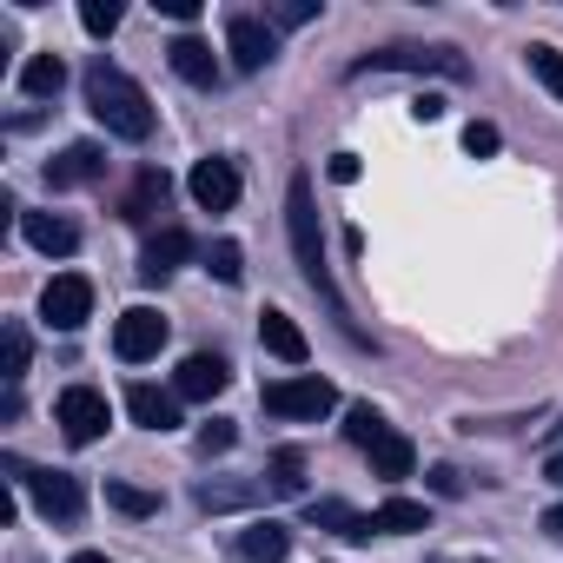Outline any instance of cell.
Listing matches in <instances>:
<instances>
[{
	"label": "cell",
	"mask_w": 563,
	"mask_h": 563,
	"mask_svg": "<svg viewBox=\"0 0 563 563\" xmlns=\"http://www.w3.org/2000/svg\"><path fill=\"white\" fill-rule=\"evenodd\" d=\"M74 563H107V556H100V550H80V556H74Z\"/></svg>",
	"instance_id": "60d3db41"
},
{
	"label": "cell",
	"mask_w": 563,
	"mask_h": 563,
	"mask_svg": "<svg viewBox=\"0 0 563 563\" xmlns=\"http://www.w3.org/2000/svg\"><path fill=\"white\" fill-rule=\"evenodd\" d=\"M286 232H292V258H299V272H306V286L325 292L332 312L345 319L339 286H332V265H325V232H319V206H312V173H292V186H286ZM345 332H352V319H345ZM352 339H358V332H352Z\"/></svg>",
	"instance_id": "7a4b0ae2"
},
{
	"label": "cell",
	"mask_w": 563,
	"mask_h": 563,
	"mask_svg": "<svg viewBox=\"0 0 563 563\" xmlns=\"http://www.w3.org/2000/svg\"><path fill=\"white\" fill-rule=\"evenodd\" d=\"M225 385H232V365H225L219 352H192V358L173 372V391H179L186 405H212Z\"/></svg>",
	"instance_id": "30bf717a"
},
{
	"label": "cell",
	"mask_w": 563,
	"mask_h": 563,
	"mask_svg": "<svg viewBox=\"0 0 563 563\" xmlns=\"http://www.w3.org/2000/svg\"><path fill=\"white\" fill-rule=\"evenodd\" d=\"M278 497H299L306 490V451L299 444H286V451H272V477H265Z\"/></svg>",
	"instance_id": "cb8c5ba5"
},
{
	"label": "cell",
	"mask_w": 563,
	"mask_h": 563,
	"mask_svg": "<svg viewBox=\"0 0 563 563\" xmlns=\"http://www.w3.org/2000/svg\"><path fill=\"white\" fill-rule=\"evenodd\" d=\"M385 431H391V424H385V418H378L372 405H352V411H345V438H352L358 451H372V444H378Z\"/></svg>",
	"instance_id": "4316f807"
},
{
	"label": "cell",
	"mask_w": 563,
	"mask_h": 563,
	"mask_svg": "<svg viewBox=\"0 0 563 563\" xmlns=\"http://www.w3.org/2000/svg\"><path fill=\"white\" fill-rule=\"evenodd\" d=\"M543 477H550V484H563V451H556V457L543 464Z\"/></svg>",
	"instance_id": "ab89813d"
},
{
	"label": "cell",
	"mask_w": 563,
	"mask_h": 563,
	"mask_svg": "<svg viewBox=\"0 0 563 563\" xmlns=\"http://www.w3.org/2000/svg\"><path fill=\"white\" fill-rule=\"evenodd\" d=\"M411 120H424V126L444 120V100H438V93H418V100H411Z\"/></svg>",
	"instance_id": "d590c367"
},
{
	"label": "cell",
	"mask_w": 563,
	"mask_h": 563,
	"mask_svg": "<svg viewBox=\"0 0 563 563\" xmlns=\"http://www.w3.org/2000/svg\"><path fill=\"white\" fill-rule=\"evenodd\" d=\"M497 146H504V133H497L490 120H471V126H464V153H477V159H490Z\"/></svg>",
	"instance_id": "1f68e13d"
},
{
	"label": "cell",
	"mask_w": 563,
	"mask_h": 563,
	"mask_svg": "<svg viewBox=\"0 0 563 563\" xmlns=\"http://www.w3.org/2000/svg\"><path fill=\"white\" fill-rule=\"evenodd\" d=\"M21 232H27V245L47 252V258H67V252L80 245V225L60 219V212H21Z\"/></svg>",
	"instance_id": "9a60e30c"
},
{
	"label": "cell",
	"mask_w": 563,
	"mask_h": 563,
	"mask_svg": "<svg viewBox=\"0 0 563 563\" xmlns=\"http://www.w3.org/2000/svg\"><path fill=\"white\" fill-rule=\"evenodd\" d=\"M372 67H398V74H444V80H471V60L457 47H385V54H365L358 74Z\"/></svg>",
	"instance_id": "52a82bcc"
},
{
	"label": "cell",
	"mask_w": 563,
	"mask_h": 563,
	"mask_svg": "<svg viewBox=\"0 0 563 563\" xmlns=\"http://www.w3.org/2000/svg\"><path fill=\"white\" fill-rule=\"evenodd\" d=\"M166 60H173V74H179L186 87H219V54H212L199 34H179V41L166 47Z\"/></svg>",
	"instance_id": "5bb4252c"
},
{
	"label": "cell",
	"mask_w": 563,
	"mask_h": 563,
	"mask_svg": "<svg viewBox=\"0 0 563 563\" xmlns=\"http://www.w3.org/2000/svg\"><path fill=\"white\" fill-rule=\"evenodd\" d=\"M206 272L219 278V286H239V278H245V252L232 239H219V245H206Z\"/></svg>",
	"instance_id": "484cf974"
},
{
	"label": "cell",
	"mask_w": 563,
	"mask_h": 563,
	"mask_svg": "<svg viewBox=\"0 0 563 563\" xmlns=\"http://www.w3.org/2000/svg\"><path fill=\"white\" fill-rule=\"evenodd\" d=\"M27 358H34V345H27V325H8V332H0V365H8L0 378H8V391L27 378Z\"/></svg>",
	"instance_id": "d4e9b609"
},
{
	"label": "cell",
	"mask_w": 563,
	"mask_h": 563,
	"mask_svg": "<svg viewBox=\"0 0 563 563\" xmlns=\"http://www.w3.org/2000/svg\"><path fill=\"white\" fill-rule=\"evenodd\" d=\"M306 517L312 523H325V530H339V537H372V517H358L352 504H339V497H312L306 504Z\"/></svg>",
	"instance_id": "603a6c76"
},
{
	"label": "cell",
	"mask_w": 563,
	"mask_h": 563,
	"mask_svg": "<svg viewBox=\"0 0 563 563\" xmlns=\"http://www.w3.org/2000/svg\"><path fill=\"white\" fill-rule=\"evenodd\" d=\"M258 345H265L278 365H306V352H312V345H306V332H299L286 312H265V319H258Z\"/></svg>",
	"instance_id": "d6986e66"
},
{
	"label": "cell",
	"mask_w": 563,
	"mask_h": 563,
	"mask_svg": "<svg viewBox=\"0 0 563 563\" xmlns=\"http://www.w3.org/2000/svg\"><path fill=\"white\" fill-rule=\"evenodd\" d=\"M199 245H192V232H179V225H159L153 239H146V252H140V278H166L173 265H186Z\"/></svg>",
	"instance_id": "2e32d148"
},
{
	"label": "cell",
	"mask_w": 563,
	"mask_h": 563,
	"mask_svg": "<svg viewBox=\"0 0 563 563\" xmlns=\"http://www.w3.org/2000/svg\"><path fill=\"white\" fill-rule=\"evenodd\" d=\"M173 339V325L153 312V306H126L120 312V325H113V352L126 358V365H146V358H159V345Z\"/></svg>",
	"instance_id": "ba28073f"
},
{
	"label": "cell",
	"mask_w": 563,
	"mask_h": 563,
	"mask_svg": "<svg viewBox=\"0 0 563 563\" xmlns=\"http://www.w3.org/2000/svg\"><path fill=\"white\" fill-rule=\"evenodd\" d=\"M54 424L67 431V444H93V438L113 424V405H107V391H93V385H67L60 405H54Z\"/></svg>",
	"instance_id": "8992f818"
},
{
	"label": "cell",
	"mask_w": 563,
	"mask_h": 563,
	"mask_svg": "<svg viewBox=\"0 0 563 563\" xmlns=\"http://www.w3.org/2000/svg\"><path fill=\"white\" fill-rule=\"evenodd\" d=\"M225 54H232V67H239V74H258V67H272V54H278V34H272V21L232 14V21H225Z\"/></svg>",
	"instance_id": "9c48e42d"
},
{
	"label": "cell",
	"mask_w": 563,
	"mask_h": 563,
	"mask_svg": "<svg viewBox=\"0 0 563 563\" xmlns=\"http://www.w3.org/2000/svg\"><path fill=\"white\" fill-rule=\"evenodd\" d=\"M166 21H199V0H159Z\"/></svg>",
	"instance_id": "8d00e7d4"
},
{
	"label": "cell",
	"mask_w": 563,
	"mask_h": 563,
	"mask_svg": "<svg viewBox=\"0 0 563 563\" xmlns=\"http://www.w3.org/2000/svg\"><path fill=\"white\" fill-rule=\"evenodd\" d=\"M41 319L54 332H80L93 319V278L87 272H54L47 278V292H41Z\"/></svg>",
	"instance_id": "5b68a950"
},
{
	"label": "cell",
	"mask_w": 563,
	"mask_h": 563,
	"mask_svg": "<svg viewBox=\"0 0 563 563\" xmlns=\"http://www.w3.org/2000/svg\"><path fill=\"white\" fill-rule=\"evenodd\" d=\"M186 186H192L199 212H232V206H239V166H232V159H199Z\"/></svg>",
	"instance_id": "8fae6325"
},
{
	"label": "cell",
	"mask_w": 563,
	"mask_h": 563,
	"mask_svg": "<svg viewBox=\"0 0 563 563\" xmlns=\"http://www.w3.org/2000/svg\"><path fill=\"white\" fill-rule=\"evenodd\" d=\"M166 192H173V179H166L159 166H140V179H133V192L120 199V219H126V225H146V219H153V212L166 206Z\"/></svg>",
	"instance_id": "ac0fdd59"
},
{
	"label": "cell",
	"mask_w": 563,
	"mask_h": 563,
	"mask_svg": "<svg viewBox=\"0 0 563 563\" xmlns=\"http://www.w3.org/2000/svg\"><path fill=\"white\" fill-rule=\"evenodd\" d=\"M431 484H438V497H457V490H464V477H457V471H444V464L431 471Z\"/></svg>",
	"instance_id": "74e56055"
},
{
	"label": "cell",
	"mask_w": 563,
	"mask_h": 563,
	"mask_svg": "<svg viewBox=\"0 0 563 563\" xmlns=\"http://www.w3.org/2000/svg\"><path fill=\"white\" fill-rule=\"evenodd\" d=\"M232 438H239V431H232L225 418H212V424L199 431V451H206V457H219V451H232Z\"/></svg>",
	"instance_id": "836d02e7"
},
{
	"label": "cell",
	"mask_w": 563,
	"mask_h": 563,
	"mask_svg": "<svg viewBox=\"0 0 563 563\" xmlns=\"http://www.w3.org/2000/svg\"><path fill=\"white\" fill-rule=\"evenodd\" d=\"M543 530H550V537H563V504H550V510H543Z\"/></svg>",
	"instance_id": "f35d334b"
},
{
	"label": "cell",
	"mask_w": 563,
	"mask_h": 563,
	"mask_svg": "<svg viewBox=\"0 0 563 563\" xmlns=\"http://www.w3.org/2000/svg\"><path fill=\"white\" fill-rule=\"evenodd\" d=\"M530 74L563 100V54H556V47H530Z\"/></svg>",
	"instance_id": "4dcf8cb0"
},
{
	"label": "cell",
	"mask_w": 563,
	"mask_h": 563,
	"mask_svg": "<svg viewBox=\"0 0 563 563\" xmlns=\"http://www.w3.org/2000/svg\"><path fill=\"white\" fill-rule=\"evenodd\" d=\"M80 27H87L93 41H107V34L120 27V0H87V8H80Z\"/></svg>",
	"instance_id": "f1b7e54d"
},
{
	"label": "cell",
	"mask_w": 563,
	"mask_h": 563,
	"mask_svg": "<svg viewBox=\"0 0 563 563\" xmlns=\"http://www.w3.org/2000/svg\"><path fill=\"white\" fill-rule=\"evenodd\" d=\"M87 113L113 133V140H146L153 133V100L133 74H120L107 54L87 67Z\"/></svg>",
	"instance_id": "6da1fadb"
},
{
	"label": "cell",
	"mask_w": 563,
	"mask_h": 563,
	"mask_svg": "<svg viewBox=\"0 0 563 563\" xmlns=\"http://www.w3.org/2000/svg\"><path fill=\"white\" fill-rule=\"evenodd\" d=\"M8 477H14V484L41 504V517H54V523H74V517L87 510V490H80L74 471H34V464L8 457Z\"/></svg>",
	"instance_id": "3957f363"
},
{
	"label": "cell",
	"mask_w": 563,
	"mask_h": 563,
	"mask_svg": "<svg viewBox=\"0 0 563 563\" xmlns=\"http://www.w3.org/2000/svg\"><path fill=\"white\" fill-rule=\"evenodd\" d=\"M372 530H385V537H411V530H431V510H424L418 497H391V504L372 510Z\"/></svg>",
	"instance_id": "44dd1931"
},
{
	"label": "cell",
	"mask_w": 563,
	"mask_h": 563,
	"mask_svg": "<svg viewBox=\"0 0 563 563\" xmlns=\"http://www.w3.org/2000/svg\"><path fill=\"white\" fill-rule=\"evenodd\" d=\"M265 411H272V418H306V424H319L325 411H339V385L319 378V372L278 378V385H265Z\"/></svg>",
	"instance_id": "277c9868"
},
{
	"label": "cell",
	"mask_w": 563,
	"mask_h": 563,
	"mask_svg": "<svg viewBox=\"0 0 563 563\" xmlns=\"http://www.w3.org/2000/svg\"><path fill=\"white\" fill-rule=\"evenodd\" d=\"M126 411H133V424H146V431H173V424H179V391H159V385L133 378V385H126Z\"/></svg>",
	"instance_id": "4fadbf2b"
},
{
	"label": "cell",
	"mask_w": 563,
	"mask_h": 563,
	"mask_svg": "<svg viewBox=\"0 0 563 563\" xmlns=\"http://www.w3.org/2000/svg\"><path fill=\"white\" fill-rule=\"evenodd\" d=\"M325 173H332L339 186H352V179H358L365 166H358V153H332V159H325Z\"/></svg>",
	"instance_id": "e575fe53"
},
{
	"label": "cell",
	"mask_w": 563,
	"mask_h": 563,
	"mask_svg": "<svg viewBox=\"0 0 563 563\" xmlns=\"http://www.w3.org/2000/svg\"><path fill=\"white\" fill-rule=\"evenodd\" d=\"M365 457H372V477L398 484V477H411V464H418V444H411L405 431H385V438H378V444H372Z\"/></svg>",
	"instance_id": "ffe728a7"
},
{
	"label": "cell",
	"mask_w": 563,
	"mask_h": 563,
	"mask_svg": "<svg viewBox=\"0 0 563 563\" xmlns=\"http://www.w3.org/2000/svg\"><path fill=\"white\" fill-rule=\"evenodd\" d=\"M60 87H67V60H60V54H34V60L21 67V93H27V100H54Z\"/></svg>",
	"instance_id": "7402d4cb"
},
{
	"label": "cell",
	"mask_w": 563,
	"mask_h": 563,
	"mask_svg": "<svg viewBox=\"0 0 563 563\" xmlns=\"http://www.w3.org/2000/svg\"><path fill=\"white\" fill-rule=\"evenodd\" d=\"M107 504H113V510H126V517H153V510H159V497H153V490H140V484H107Z\"/></svg>",
	"instance_id": "83f0119b"
},
{
	"label": "cell",
	"mask_w": 563,
	"mask_h": 563,
	"mask_svg": "<svg viewBox=\"0 0 563 563\" xmlns=\"http://www.w3.org/2000/svg\"><path fill=\"white\" fill-rule=\"evenodd\" d=\"M258 490H265V484H245V490H239V484H206L199 504H206V510H232V504H252Z\"/></svg>",
	"instance_id": "f546056e"
},
{
	"label": "cell",
	"mask_w": 563,
	"mask_h": 563,
	"mask_svg": "<svg viewBox=\"0 0 563 563\" xmlns=\"http://www.w3.org/2000/svg\"><path fill=\"white\" fill-rule=\"evenodd\" d=\"M272 21H278V27H306V21H319V0H278Z\"/></svg>",
	"instance_id": "d6a6232c"
},
{
	"label": "cell",
	"mask_w": 563,
	"mask_h": 563,
	"mask_svg": "<svg viewBox=\"0 0 563 563\" xmlns=\"http://www.w3.org/2000/svg\"><path fill=\"white\" fill-rule=\"evenodd\" d=\"M107 173V153L93 146V140H74L60 159H47V186L54 192H74V186H87V179H100Z\"/></svg>",
	"instance_id": "7c38bea8"
},
{
	"label": "cell",
	"mask_w": 563,
	"mask_h": 563,
	"mask_svg": "<svg viewBox=\"0 0 563 563\" xmlns=\"http://www.w3.org/2000/svg\"><path fill=\"white\" fill-rule=\"evenodd\" d=\"M239 556H245V563H286V556H292V530L272 523V517H258V523H245Z\"/></svg>",
	"instance_id": "e0dca14e"
}]
</instances>
